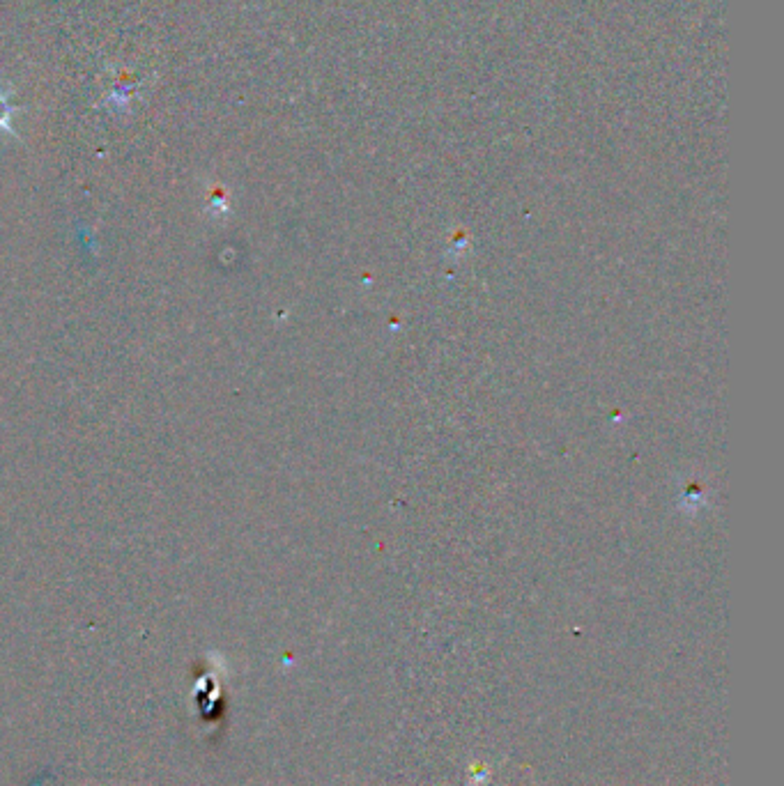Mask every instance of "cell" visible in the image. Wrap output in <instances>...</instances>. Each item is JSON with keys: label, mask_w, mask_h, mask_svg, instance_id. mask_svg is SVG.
<instances>
[{"label": "cell", "mask_w": 784, "mask_h": 786, "mask_svg": "<svg viewBox=\"0 0 784 786\" xmlns=\"http://www.w3.org/2000/svg\"><path fill=\"white\" fill-rule=\"evenodd\" d=\"M12 104H10V92L0 90V129H10V118H12Z\"/></svg>", "instance_id": "6da1fadb"}]
</instances>
